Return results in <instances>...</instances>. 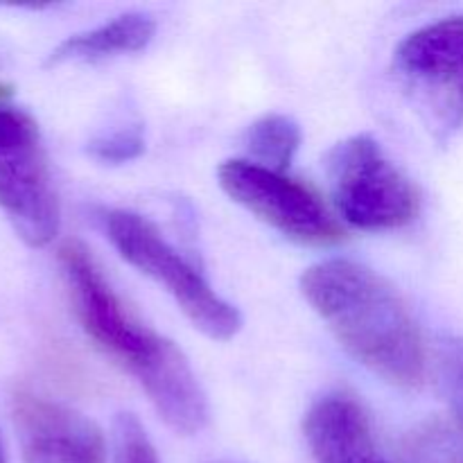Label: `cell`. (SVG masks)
<instances>
[{"mask_svg": "<svg viewBox=\"0 0 463 463\" xmlns=\"http://www.w3.org/2000/svg\"><path fill=\"white\" fill-rule=\"evenodd\" d=\"M393 75L437 140L463 125V16H448L411 32L393 52Z\"/></svg>", "mask_w": 463, "mask_h": 463, "instance_id": "obj_5", "label": "cell"}, {"mask_svg": "<svg viewBox=\"0 0 463 463\" xmlns=\"http://www.w3.org/2000/svg\"><path fill=\"white\" fill-rule=\"evenodd\" d=\"M402 457L405 463H463V428L428 420L405 439Z\"/></svg>", "mask_w": 463, "mask_h": 463, "instance_id": "obj_12", "label": "cell"}, {"mask_svg": "<svg viewBox=\"0 0 463 463\" xmlns=\"http://www.w3.org/2000/svg\"><path fill=\"white\" fill-rule=\"evenodd\" d=\"M0 211L30 247L57 238L61 211L39 125L7 99H0Z\"/></svg>", "mask_w": 463, "mask_h": 463, "instance_id": "obj_4", "label": "cell"}, {"mask_svg": "<svg viewBox=\"0 0 463 463\" xmlns=\"http://www.w3.org/2000/svg\"><path fill=\"white\" fill-rule=\"evenodd\" d=\"M12 416L23 463H107L102 430L71 407L18 392L12 401Z\"/></svg>", "mask_w": 463, "mask_h": 463, "instance_id": "obj_8", "label": "cell"}, {"mask_svg": "<svg viewBox=\"0 0 463 463\" xmlns=\"http://www.w3.org/2000/svg\"><path fill=\"white\" fill-rule=\"evenodd\" d=\"M59 265L77 319L95 346L143 387L175 432H199L208 420V402L184 353L127 310L84 244H63Z\"/></svg>", "mask_w": 463, "mask_h": 463, "instance_id": "obj_1", "label": "cell"}, {"mask_svg": "<svg viewBox=\"0 0 463 463\" xmlns=\"http://www.w3.org/2000/svg\"><path fill=\"white\" fill-rule=\"evenodd\" d=\"M303 430L317 463H387L375 450L369 416L351 396L321 398Z\"/></svg>", "mask_w": 463, "mask_h": 463, "instance_id": "obj_9", "label": "cell"}, {"mask_svg": "<svg viewBox=\"0 0 463 463\" xmlns=\"http://www.w3.org/2000/svg\"><path fill=\"white\" fill-rule=\"evenodd\" d=\"M301 292L339 344L384 383L401 389L423 383V337L401 294L383 276L337 258L310 267Z\"/></svg>", "mask_w": 463, "mask_h": 463, "instance_id": "obj_2", "label": "cell"}, {"mask_svg": "<svg viewBox=\"0 0 463 463\" xmlns=\"http://www.w3.org/2000/svg\"><path fill=\"white\" fill-rule=\"evenodd\" d=\"M217 179L235 203L294 242L306 247H333L344 240V231L324 202L307 185L280 172L233 158L222 163Z\"/></svg>", "mask_w": 463, "mask_h": 463, "instance_id": "obj_7", "label": "cell"}, {"mask_svg": "<svg viewBox=\"0 0 463 463\" xmlns=\"http://www.w3.org/2000/svg\"><path fill=\"white\" fill-rule=\"evenodd\" d=\"M143 149L145 138L138 127H125V129L111 131L109 136H102V138L93 140L89 145L90 156L102 163H111V165L134 161L143 154Z\"/></svg>", "mask_w": 463, "mask_h": 463, "instance_id": "obj_14", "label": "cell"}, {"mask_svg": "<svg viewBox=\"0 0 463 463\" xmlns=\"http://www.w3.org/2000/svg\"><path fill=\"white\" fill-rule=\"evenodd\" d=\"M244 145L256 165L285 175L301 145V129L292 118L271 113L249 127Z\"/></svg>", "mask_w": 463, "mask_h": 463, "instance_id": "obj_11", "label": "cell"}, {"mask_svg": "<svg viewBox=\"0 0 463 463\" xmlns=\"http://www.w3.org/2000/svg\"><path fill=\"white\" fill-rule=\"evenodd\" d=\"M118 463H158L147 434L134 416H120L116 425Z\"/></svg>", "mask_w": 463, "mask_h": 463, "instance_id": "obj_15", "label": "cell"}, {"mask_svg": "<svg viewBox=\"0 0 463 463\" xmlns=\"http://www.w3.org/2000/svg\"><path fill=\"white\" fill-rule=\"evenodd\" d=\"M0 463H7V455H5V441H3V434H0Z\"/></svg>", "mask_w": 463, "mask_h": 463, "instance_id": "obj_16", "label": "cell"}, {"mask_svg": "<svg viewBox=\"0 0 463 463\" xmlns=\"http://www.w3.org/2000/svg\"><path fill=\"white\" fill-rule=\"evenodd\" d=\"M104 231L129 265L165 288L194 328L220 342L238 335L242 328L240 312L206 283L152 222L129 211H111L104 215Z\"/></svg>", "mask_w": 463, "mask_h": 463, "instance_id": "obj_3", "label": "cell"}, {"mask_svg": "<svg viewBox=\"0 0 463 463\" xmlns=\"http://www.w3.org/2000/svg\"><path fill=\"white\" fill-rule=\"evenodd\" d=\"M335 206L362 231L402 229L419 215V190L380 143L360 134L335 145L326 161Z\"/></svg>", "mask_w": 463, "mask_h": 463, "instance_id": "obj_6", "label": "cell"}, {"mask_svg": "<svg viewBox=\"0 0 463 463\" xmlns=\"http://www.w3.org/2000/svg\"><path fill=\"white\" fill-rule=\"evenodd\" d=\"M437 378L457 425L463 428V337L441 339L437 351Z\"/></svg>", "mask_w": 463, "mask_h": 463, "instance_id": "obj_13", "label": "cell"}, {"mask_svg": "<svg viewBox=\"0 0 463 463\" xmlns=\"http://www.w3.org/2000/svg\"><path fill=\"white\" fill-rule=\"evenodd\" d=\"M154 32L156 25L145 14H122L104 25L68 36L48 54V66L99 61L118 54L138 52L147 48L149 41L154 39Z\"/></svg>", "mask_w": 463, "mask_h": 463, "instance_id": "obj_10", "label": "cell"}]
</instances>
